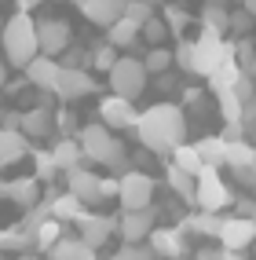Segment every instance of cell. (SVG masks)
<instances>
[{
    "label": "cell",
    "mask_w": 256,
    "mask_h": 260,
    "mask_svg": "<svg viewBox=\"0 0 256 260\" xmlns=\"http://www.w3.org/2000/svg\"><path fill=\"white\" fill-rule=\"evenodd\" d=\"M22 77H26L29 88H41V92H51V95H55L59 77H62V62H59V59H48V55H37V59L22 70Z\"/></svg>",
    "instance_id": "obj_13"
},
{
    "label": "cell",
    "mask_w": 256,
    "mask_h": 260,
    "mask_svg": "<svg viewBox=\"0 0 256 260\" xmlns=\"http://www.w3.org/2000/svg\"><path fill=\"white\" fill-rule=\"evenodd\" d=\"M84 125H77V114L70 107H59L55 110V132H62V140H77Z\"/></svg>",
    "instance_id": "obj_39"
},
{
    "label": "cell",
    "mask_w": 256,
    "mask_h": 260,
    "mask_svg": "<svg viewBox=\"0 0 256 260\" xmlns=\"http://www.w3.org/2000/svg\"><path fill=\"white\" fill-rule=\"evenodd\" d=\"M99 187H102V176H95L88 165H81V169H74V172H66V190H70V194H77L84 205L102 202V198H99Z\"/></svg>",
    "instance_id": "obj_17"
},
{
    "label": "cell",
    "mask_w": 256,
    "mask_h": 260,
    "mask_svg": "<svg viewBox=\"0 0 256 260\" xmlns=\"http://www.w3.org/2000/svg\"><path fill=\"white\" fill-rule=\"evenodd\" d=\"M154 231H158V223H154V209L121 213V216H117V235H121L125 246H143V242H150Z\"/></svg>",
    "instance_id": "obj_10"
},
{
    "label": "cell",
    "mask_w": 256,
    "mask_h": 260,
    "mask_svg": "<svg viewBox=\"0 0 256 260\" xmlns=\"http://www.w3.org/2000/svg\"><path fill=\"white\" fill-rule=\"evenodd\" d=\"M234 59H238V66H242V70H249L252 59H256V41H252V37L234 41Z\"/></svg>",
    "instance_id": "obj_42"
},
{
    "label": "cell",
    "mask_w": 256,
    "mask_h": 260,
    "mask_svg": "<svg viewBox=\"0 0 256 260\" xmlns=\"http://www.w3.org/2000/svg\"><path fill=\"white\" fill-rule=\"evenodd\" d=\"M139 37H143V26H135L132 19H125V15L106 29V44L110 48H132V44H139Z\"/></svg>",
    "instance_id": "obj_26"
},
{
    "label": "cell",
    "mask_w": 256,
    "mask_h": 260,
    "mask_svg": "<svg viewBox=\"0 0 256 260\" xmlns=\"http://www.w3.org/2000/svg\"><path fill=\"white\" fill-rule=\"evenodd\" d=\"M77 11H81L92 26L110 29V26L125 15V4H121V0H77Z\"/></svg>",
    "instance_id": "obj_16"
},
{
    "label": "cell",
    "mask_w": 256,
    "mask_h": 260,
    "mask_svg": "<svg viewBox=\"0 0 256 260\" xmlns=\"http://www.w3.org/2000/svg\"><path fill=\"white\" fill-rule=\"evenodd\" d=\"M0 128H11V132H22V114L19 110H4V117H0Z\"/></svg>",
    "instance_id": "obj_45"
},
{
    "label": "cell",
    "mask_w": 256,
    "mask_h": 260,
    "mask_svg": "<svg viewBox=\"0 0 256 260\" xmlns=\"http://www.w3.org/2000/svg\"><path fill=\"white\" fill-rule=\"evenodd\" d=\"M0 198L15 202L19 209H37L41 205V180L37 176H19V180H4L0 183Z\"/></svg>",
    "instance_id": "obj_15"
},
{
    "label": "cell",
    "mask_w": 256,
    "mask_h": 260,
    "mask_svg": "<svg viewBox=\"0 0 256 260\" xmlns=\"http://www.w3.org/2000/svg\"><path fill=\"white\" fill-rule=\"evenodd\" d=\"M77 235L88 242L92 249H102L106 242L117 235V216H106V213H84L77 220Z\"/></svg>",
    "instance_id": "obj_11"
},
{
    "label": "cell",
    "mask_w": 256,
    "mask_h": 260,
    "mask_svg": "<svg viewBox=\"0 0 256 260\" xmlns=\"http://www.w3.org/2000/svg\"><path fill=\"white\" fill-rule=\"evenodd\" d=\"M194 147H198V154H201L205 169H220V165H227V140H224V136H201Z\"/></svg>",
    "instance_id": "obj_27"
},
{
    "label": "cell",
    "mask_w": 256,
    "mask_h": 260,
    "mask_svg": "<svg viewBox=\"0 0 256 260\" xmlns=\"http://www.w3.org/2000/svg\"><path fill=\"white\" fill-rule=\"evenodd\" d=\"M19 260H41V256H29V253H26V256H19Z\"/></svg>",
    "instance_id": "obj_52"
},
{
    "label": "cell",
    "mask_w": 256,
    "mask_h": 260,
    "mask_svg": "<svg viewBox=\"0 0 256 260\" xmlns=\"http://www.w3.org/2000/svg\"><path fill=\"white\" fill-rule=\"evenodd\" d=\"M216 99H220V117H224V125H245V103L234 92H224Z\"/></svg>",
    "instance_id": "obj_33"
},
{
    "label": "cell",
    "mask_w": 256,
    "mask_h": 260,
    "mask_svg": "<svg viewBox=\"0 0 256 260\" xmlns=\"http://www.w3.org/2000/svg\"><path fill=\"white\" fill-rule=\"evenodd\" d=\"M242 74H245V70H242V66H238V62H227V66H224V70H220L216 77H209V92H212V95L234 92V84L242 81Z\"/></svg>",
    "instance_id": "obj_31"
},
{
    "label": "cell",
    "mask_w": 256,
    "mask_h": 260,
    "mask_svg": "<svg viewBox=\"0 0 256 260\" xmlns=\"http://www.w3.org/2000/svg\"><path fill=\"white\" fill-rule=\"evenodd\" d=\"M242 11H245V15H252V19H256V0H249V4H245Z\"/></svg>",
    "instance_id": "obj_49"
},
{
    "label": "cell",
    "mask_w": 256,
    "mask_h": 260,
    "mask_svg": "<svg viewBox=\"0 0 256 260\" xmlns=\"http://www.w3.org/2000/svg\"><path fill=\"white\" fill-rule=\"evenodd\" d=\"M227 62H238L234 59V41H224V37H212V33H201L194 41V74L198 77H216Z\"/></svg>",
    "instance_id": "obj_4"
},
{
    "label": "cell",
    "mask_w": 256,
    "mask_h": 260,
    "mask_svg": "<svg viewBox=\"0 0 256 260\" xmlns=\"http://www.w3.org/2000/svg\"><path fill=\"white\" fill-rule=\"evenodd\" d=\"M245 74H249V77L256 81V59H252V66H249V70H245Z\"/></svg>",
    "instance_id": "obj_51"
},
{
    "label": "cell",
    "mask_w": 256,
    "mask_h": 260,
    "mask_svg": "<svg viewBox=\"0 0 256 260\" xmlns=\"http://www.w3.org/2000/svg\"><path fill=\"white\" fill-rule=\"evenodd\" d=\"M234 205H238V216H245V220L256 223V202H252V198H238Z\"/></svg>",
    "instance_id": "obj_46"
},
{
    "label": "cell",
    "mask_w": 256,
    "mask_h": 260,
    "mask_svg": "<svg viewBox=\"0 0 256 260\" xmlns=\"http://www.w3.org/2000/svg\"><path fill=\"white\" fill-rule=\"evenodd\" d=\"M135 140L154 154H172L187 143V117L176 103H154L139 114V125H135Z\"/></svg>",
    "instance_id": "obj_1"
},
{
    "label": "cell",
    "mask_w": 256,
    "mask_h": 260,
    "mask_svg": "<svg viewBox=\"0 0 256 260\" xmlns=\"http://www.w3.org/2000/svg\"><path fill=\"white\" fill-rule=\"evenodd\" d=\"M84 213H88V209H84V202L77 194H70V190H62V194L51 198V220H59V223H66V220L77 223Z\"/></svg>",
    "instance_id": "obj_25"
},
{
    "label": "cell",
    "mask_w": 256,
    "mask_h": 260,
    "mask_svg": "<svg viewBox=\"0 0 256 260\" xmlns=\"http://www.w3.org/2000/svg\"><path fill=\"white\" fill-rule=\"evenodd\" d=\"M249 172H252V176H256V161H252V169H249Z\"/></svg>",
    "instance_id": "obj_53"
},
{
    "label": "cell",
    "mask_w": 256,
    "mask_h": 260,
    "mask_svg": "<svg viewBox=\"0 0 256 260\" xmlns=\"http://www.w3.org/2000/svg\"><path fill=\"white\" fill-rule=\"evenodd\" d=\"M220 246L227 253H242L249 246H256V223L245 216H224V231H220Z\"/></svg>",
    "instance_id": "obj_12"
},
{
    "label": "cell",
    "mask_w": 256,
    "mask_h": 260,
    "mask_svg": "<svg viewBox=\"0 0 256 260\" xmlns=\"http://www.w3.org/2000/svg\"><path fill=\"white\" fill-rule=\"evenodd\" d=\"M99 121H102L110 132H125V128L135 132V125H139V110H135L132 99L102 95V99H99Z\"/></svg>",
    "instance_id": "obj_8"
},
{
    "label": "cell",
    "mask_w": 256,
    "mask_h": 260,
    "mask_svg": "<svg viewBox=\"0 0 256 260\" xmlns=\"http://www.w3.org/2000/svg\"><path fill=\"white\" fill-rule=\"evenodd\" d=\"M252 161H256V147H252L249 140H242V143H227V165H231V169L249 172Z\"/></svg>",
    "instance_id": "obj_32"
},
{
    "label": "cell",
    "mask_w": 256,
    "mask_h": 260,
    "mask_svg": "<svg viewBox=\"0 0 256 260\" xmlns=\"http://www.w3.org/2000/svg\"><path fill=\"white\" fill-rule=\"evenodd\" d=\"M48 132H55V114H51V107H29L22 114V136L26 140H41Z\"/></svg>",
    "instance_id": "obj_22"
},
{
    "label": "cell",
    "mask_w": 256,
    "mask_h": 260,
    "mask_svg": "<svg viewBox=\"0 0 256 260\" xmlns=\"http://www.w3.org/2000/svg\"><path fill=\"white\" fill-rule=\"evenodd\" d=\"M172 165H179L187 176H194V180L205 172V161H201V154H198V147H194V143H183V147L172 154Z\"/></svg>",
    "instance_id": "obj_29"
},
{
    "label": "cell",
    "mask_w": 256,
    "mask_h": 260,
    "mask_svg": "<svg viewBox=\"0 0 256 260\" xmlns=\"http://www.w3.org/2000/svg\"><path fill=\"white\" fill-rule=\"evenodd\" d=\"M99 84L92 77V70H62L59 77V88H55V99L59 103H77L84 95H95Z\"/></svg>",
    "instance_id": "obj_14"
},
{
    "label": "cell",
    "mask_w": 256,
    "mask_h": 260,
    "mask_svg": "<svg viewBox=\"0 0 256 260\" xmlns=\"http://www.w3.org/2000/svg\"><path fill=\"white\" fill-rule=\"evenodd\" d=\"M106 260H158L150 246H121L117 253H110Z\"/></svg>",
    "instance_id": "obj_43"
},
{
    "label": "cell",
    "mask_w": 256,
    "mask_h": 260,
    "mask_svg": "<svg viewBox=\"0 0 256 260\" xmlns=\"http://www.w3.org/2000/svg\"><path fill=\"white\" fill-rule=\"evenodd\" d=\"M252 249H256V246H252Z\"/></svg>",
    "instance_id": "obj_55"
},
{
    "label": "cell",
    "mask_w": 256,
    "mask_h": 260,
    "mask_svg": "<svg viewBox=\"0 0 256 260\" xmlns=\"http://www.w3.org/2000/svg\"><path fill=\"white\" fill-rule=\"evenodd\" d=\"M0 242H4V231H0Z\"/></svg>",
    "instance_id": "obj_54"
},
{
    "label": "cell",
    "mask_w": 256,
    "mask_h": 260,
    "mask_svg": "<svg viewBox=\"0 0 256 260\" xmlns=\"http://www.w3.org/2000/svg\"><path fill=\"white\" fill-rule=\"evenodd\" d=\"M234 190L227 187V180L220 176V169H205L198 176V209L201 213H224L227 205H234Z\"/></svg>",
    "instance_id": "obj_7"
},
{
    "label": "cell",
    "mask_w": 256,
    "mask_h": 260,
    "mask_svg": "<svg viewBox=\"0 0 256 260\" xmlns=\"http://www.w3.org/2000/svg\"><path fill=\"white\" fill-rule=\"evenodd\" d=\"M224 260H245V256H242V253H227V249H224Z\"/></svg>",
    "instance_id": "obj_50"
},
{
    "label": "cell",
    "mask_w": 256,
    "mask_h": 260,
    "mask_svg": "<svg viewBox=\"0 0 256 260\" xmlns=\"http://www.w3.org/2000/svg\"><path fill=\"white\" fill-rule=\"evenodd\" d=\"M62 238H66V235H62V223H59V220H44L41 228H37V235H33V249H48V253H51Z\"/></svg>",
    "instance_id": "obj_34"
},
{
    "label": "cell",
    "mask_w": 256,
    "mask_h": 260,
    "mask_svg": "<svg viewBox=\"0 0 256 260\" xmlns=\"http://www.w3.org/2000/svg\"><path fill=\"white\" fill-rule=\"evenodd\" d=\"M194 260H224V249H209V246H205V249L194 253Z\"/></svg>",
    "instance_id": "obj_47"
},
{
    "label": "cell",
    "mask_w": 256,
    "mask_h": 260,
    "mask_svg": "<svg viewBox=\"0 0 256 260\" xmlns=\"http://www.w3.org/2000/svg\"><path fill=\"white\" fill-rule=\"evenodd\" d=\"M143 66H147V74L161 77L168 66H176V55H172L168 48H150V51H147V59H143Z\"/></svg>",
    "instance_id": "obj_35"
},
{
    "label": "cell",
    "mask_w": 256,
    "mask_h": 260,
    "mask_svg": "<svg viewBox=\"0 0 256 260\" xmlns=\"http://www.w3.org/2000/svg\"><path fill=\"white\" fill-rule=\"evenodd\" d=\"M117 59H121V55H117V48H110L106 41L92 48V70H99V74H110L117 66Z\"/></svg>",
    "instance_id": "obj_37"
},
{
    "label": "cell",
    "mask_w": 256,
    "mask_h": 260,
    "mask_svg": "<svg viewBox=\"0 0 256 260\" xmlns=\"http://www.w3.org/2000/svg\"><path fill=\"white\" fill-rule=\"evenodd\" d=\"M165 183H168V190H176V198H179V202L198 205V180H194V176H187L179 165L165 161Z\"/></svg>",
    "instance_id": "obj_21"
},
{
    "label": "cell",
    "mask_w": 256,
    "mask_h": 260,
    "mask_svg": "<svg viewBox=\"0 0 256 260\" xmlns=\"http://www.w3.org/2000/svg\"><path fill=\"white\" fill-rule=\"evenodd\" d=\"M77 143L84 150V161H99V165H106L114 172H128V154H125V143L117 140V136L102 125V121H95V125H84L81 136H77Z\"/></svg>",
    "instance_id": "obj_3"
},
{
    "label": "cell",
    "mask_w": 256,
    "mask_h": 260,
    "mask_svg": "<svg viewBox=\"0 0 256 260\" xmlns=\"http://www.w3.org/2000/svg\"><path fill=\"white\" fill-rule=\"evenodd\" d=\"M201 33H212V37H224L231 41V8L227 4H216V0H209V4H201Z\"/></svg>",
    "instance_id": "obj_19"
},
{
    "label": "cell",
    "mask_w": 256,
    "mask_h": 260,
    "mask_svg": "<svg viewBox=\"0 0 256 260\" xmlns=\"http://www.w3.org/2000/svg\"><path fill=\"white\" fill-rule=\"evenodd\" d=\"M70 37L74 29L66 19H41L37 22V41H41V55L48 59H62L70 51Z\"/></svg>",
    "instance_id": "obj_9"
},
{
    "label": "cell",
    "mask_w": 256,
    "mask_h": 260,
    "mask_svg": "<svg viewBox=\"0 0 256 260\" xmlns=\"http://www.w3.org/2000/svg\"><path fill=\"white\" fill-rule=\"evenodd\" d=\"M0 51H4V62L11 70H26V66L41 55V41H37V22L33 15H8V26L0 33Z\"/></svg>",
    "instance_id": "obj_2"
},
{
    "label": "cell",
    "mask_w": 256,
    "mask_h": 260,
    "mask_svg": "<svg viewBox=\"0 0 256 260\" xmlns=\"http://www.w3.org/2000/svg\"><path fill=\"white\" fill-rule=\"evenodd\" d=\"M168 37H172V33H168V26H165V19H161V15H154V19L143 26V41H147L150 48H161Z\"/></svg>",
    "instance_id": "obj_40"
},
{
    "label": "cell",
    "mask_w": 256,
    "mask_h": 260,
    "mask_svg": "<svg viewBox=\"0 0 256 260\" xmlns=\"http://www.w3.org/2000/svg\"><path fill=\"white\" fill-rule=\"evenodd\" d=\"M48 260H99V249H92L81 235H77V238L66 235V238L59 242V246L48 253Z\"/></svg>",
    "instance_id": "obj_24"
},
{
    "label": "cell",
    "mask_w": 256,
    "mask_h": 260,
    "mask_svg": "<svg viewBox=\"0 0 256 260\" xmlns=\"http://www.w3.org/2000/svg\"><path fill=\"white\" fill-rule=\"evenodd\" d=\"M55 172H59L55 154H51V150H33V176L48 183V180H55Z\"/></svg>",
    "instance_id": "obj_38"
},
{
    "label": "cell",
    "mask_w": 256,
    "mask_h": 260,
    "mask_svg": "<svg viewBox=\"0 0 256 260\" xmlns=\"http://www.w3.org/2000/svg\"><path fill=\"white\" fill-rule=\"evenodd\" d=\"M161 19H165L168 33H172V37H179V41H183V29L191 26V11H187L183 4H161Z\"/></svg>",
    "instance_id": "obj_30"
},
{
    "label": "cell",
    "mask_w": 256,
    "mask_h": 260,
    "mask_svg": "<svg viewBox=\"0 0 256 260\" xmlns=\"http://www.w3.org/2000/svg\"><path fill=\"white\" fill-rule=\"evenodd\" d=\"M29 154V140L22 132H11V128H0V169H8L15 161H22Z\"/></svg>",
    "instance_id": "obj_23"
},
{
    "label": "cell",
    "mask_w": 256,
    "mask_h": 260,
    "mask_svg": "<svg viewBox=\"0 0 256 260\" xmlns=\"http://www.w3.org/2000/svg\"><path fill=\"white\" fill-rule=\"evenodd\" d=\"M249 29H252V15H245V11H231V41H242Z\"/></svg>",
    "instance_id": "obj_44"
},
{
    "label": "cell",
    "mask_w": 256,
    "mask_h": 260,
    "mask_svg": "<svg viewBox=\"0 0 256 260\" xmlns=\"http://www.w3.org/2000/svg\"><path fill=\"white\" fill-rule=\"evenodd\" d=\"M51 154H55L59 172H74V169H81V165H84V150H81V143H77V140H59L55 147H51Z\"/></svg>",
    "instance_id": "obj_28"
},
{
    "label": "cell",
    "mask_w": 256,
    "mask_h": 260,
    "mask_svg": "<svg viewBox=\"0 0 256 260\" xmlns=\"http://www.w3.org/2000/svg\"><path fill=\"white\" fill-rule=\"evenodd\" d=\"M150 249H154V256L179 260V256H187V235L179 228H158L150 235Z\"/></svg>",
    "instance_id": "obj_18"
},
{
    "label": "cell",
    "mask_w": 256,
    "mask_h": 260,
    "mask_svg": "<svg viewBox=\"0 0 256 260\" xmlns=\"http://www.w3.org/2000/svg\"><path fill=\"white\" fill-rule=\"evenodd\" d=\"M172 55H176V66L183 74H194V41H176V48H172Z\"/></svg>",
    "instance_id": "obj_41"
},
{
    "label": "cell",
    "mask_w": 256,
    "mask_h": 260,
    "mask_svg": "<svg viewBox=\"0 0 256 260\" xmlns=\"http://www.w3.org/2000/svg\"><path fill=\"white\" fill-rule=\"evenodd\" d=\"M106 77H110V95H121V99H132V103L147 92V81H150L143 59H135V55H121Z\"/></svg>",
    "instance_id": "obj_5"
},
{
    "label": "cell",
    "mask_w": 256,
    "mask_h": 260,
    "mask_svg": "<svg viewBox=\"0 0 256 260\" xmlns=\"http://www.w3.org/2000/svg\"><path fill=\"white\" fill-rule=\"evenodd\" d=\"M125 213H143L154 209V176L143 169H128L121 176V194H117Z\"/></svg>",
    "instance_id": "obj_6"
},
{
    "label": "cell",
    "mask_w": 256,
    "mask_h": 260,
    "mask_svg": "<svg viewBox=\"0 0 256 260\" xmlns=\"http://www.w3.org/2000/svg\"><path fill=\"white\" fill-rule=\"evenodd\" d=\"M179 231H183V235H201V238H220V231H224V216H220V213H201V209H194L191 216H183Z\"/></svg>",
    "instance_id": "obj_20"
},
{
    "label": "cell",
    "mask_w": 256,
    "mask_h": 260,
    "mask_svg": "<svg viewBox=\"0 0 256 260\" xmlns=\"http://www.w3.org/2000/svg\"><path fill=\"white\" fill-rule=\"evenodd\" d=\"M154 15H158V4L150 0H125V19H132L135 26H147Z\"/></svg>",
    "instance_id": "obj_36"
},
{
    "label": "cell",
    "mask_w": 256,
    "mask_h": 260,
    "mask_svg": "<svg viewBox=\"0 0 256 260\" xmlns=\"http://www.w3.org/2000/svg\"><path fill=\"white\" fill-rule=\"evenodd\" d=\"M8 84H11V81H8V62H4V59H0V92H4V88H8Z\"/></svg>",
    "instance_id": "obj_48"
}]
</instances>
